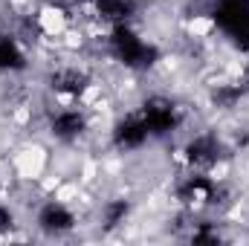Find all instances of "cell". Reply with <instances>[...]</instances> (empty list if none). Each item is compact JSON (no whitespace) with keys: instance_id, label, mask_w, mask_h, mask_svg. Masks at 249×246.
Segmentation results:
<instances>
[{"instance_id":"6da1fadb","label":"cell","mask_w":249,"mask_h":246,"mask_svg":"<svg viewBox=\"0 0 249 246\" xmlns=\"http://www.w3.org/2000/svg\"><path fill=\"white\" fill-rule=\"evenodd\" d=\"M214 20L232 35L241 50H249V0H220Z\"/></svg>"},{"instance_id":"7a4b0ae2","label":"cell","mask_w":249,"mask_h":246,"mask_svg":"<svg viewBox=\"0 0 249 246\" xmlns=\"http://www.w3.org/2000/svg\"><path fill=\"white\" fill-rule=\"evenodd\" d=\"M113 50H116V55H119L124 64H130V67H151L154 58H157L154 47L142 44V41H139L130 29H124V26H119V29L113 32Z\"/></svg>"},{"instance_id":"3957f363","label":"cell","mask_w":249,"mask_h":246,"mask_svg":"<svg viewBox=\"0 0 249 246\" xmlns=\"http://www.w3.org/2000/svg\"><path fill=\"white\" fill-rule=\"evenodd\" d=\"M142 119H145V124H148V133H165V130H171L174 122H177L174 105L165 102V99H151V102L145 105Z\"/></svg>"},{"instance_id":"277c9868","label":"cell","mask_w":249,"mask_h":246,"mask_svg":"<svg viewBox=\"0 0 249 246\" xmlns=\"http://www.w3.org/2000/svg\"><path fill=\"white\" fill-rule=\"evenodd\" d=\"M113 139H116L119 148H139L148 139V124H145L142 116L139 119H127V122H122L116 127V136Z\"/></svg>"},{"instance_id":"5b68a950","label":"cell","mask_w":249,"mask_h":246,"mask_svg":"<svg viewBox=\"0 0 249 246\" xmlns=\"http://www.w3.org/2000/svg\"><path fill=\"white\" fill-rule=\"evenodd\" d=\"M217 154H220V145L214 136H200L188 145V159L197 162V165H212L217 162Z\"/></svg>"},{"instance_id":"8992f818","label":"cell","mask_w":249,"mask_h":246,"mask_svg":"<svg viewBox=\"0 0 249 246\" xmlns=\"http://www.w3.org/2000/svg\"><path fill=\"white\" fill-rule=\"evenodd\" d=\"M41 226L47 229V232H67L70 226H72V214L64 209V206H55V203H50L44 211H41Z\"/></svg>"},{"instance_id":"52a82bcc","label":"cell","mask_w":249,"mask_h":246,"mask_svg":"<svg viewBox=\"0 0 249 246\" xmlns=\"http://www.w3.org/2000/svg\"><path fill=\"white\" fill-rule=\"evenodd\" d=\"M81 127H84V122H81L78 113H61V116L53 122V133L61 136V139H70V136L81 133Z\"/></svg>"},{"instance_id":"ba28073f","label":"cell","mask_w":249,"mask_h":246,"mask_svg":"<svg viewBox=\"0 0 249 246\" xmlns=\"http://www.w3.org/2000/svg\"><path fill=\"white\" fill-rule=\"evenodd\" d=\"M23 67V55L15 47V41L0 38V70H20Z\"/></svg>"},{"instance_id":"9c48e42d","label":"cell","mask_w":249,"mask_h":246,"mask_svg":"<svg viewBox=\"0 0 249 246\" xmlns=\"http://www.w3.org/2000/svg\"><path fill=\"white\" fill-rule=\"evenodd\" d=\"M99 12L110 20H122L133 12V0H99Z\"/></svg>"},{"instance_id":"30bf717a","label":"cell","mask_w":249,"mask_h":246,"mask_svg":"<svg viewBox=\"0 0 249 246\" xmlns=\"http://www.w3.org/2000/svg\"><path fill=\"white\" fill-rule=\"evenodd\" d=\"M180 197H183L186 203H194V200H197V203H200V200H209V197H212V185L206 183V180H200V177H194L188 185L180 188Z\"/></svg>"},{"instance_id":"8fae6325","label":"cell","mask_w":249,"mask_h":246,"mask_svg":"<svg viewBox=\"0 0 249 246\" xmlns=\"http://www.w3.org/2000/svg\"><path fill=\"white\" fill-rule=\"evenodd\" d=\"M53 87H55V90H64V93H81L84 75H78V72H72V70L58 72V75H53Z\"/></svg>"},{"instance_id":"7c38bea8","label":"cell","mask_w":249,"mask_h":246,"mask_svg":"<svg viewBox=\"0 0 249 246\" xmlns=\"http://www.w3.org/2000/svg\"><path fill=\"white\" fill-rule=\"evenodd\" d=\"M124 214H127V203H110L107 206V226H116Z\"/></svg>"},{"instance_id":"4fadbf2b","label":"cell","mask_w":249,"mask_h":246,"mask_svg":"<svg viewBox=\"0 0 249 246\" xmlns=\"http://www.w3.org/2000/svg\"><path fill=\"white\" fill-rule=\"evenodd\" d=\"M9 214H6V209H0V229H9Z\"/></svg>"}]
</instances>
